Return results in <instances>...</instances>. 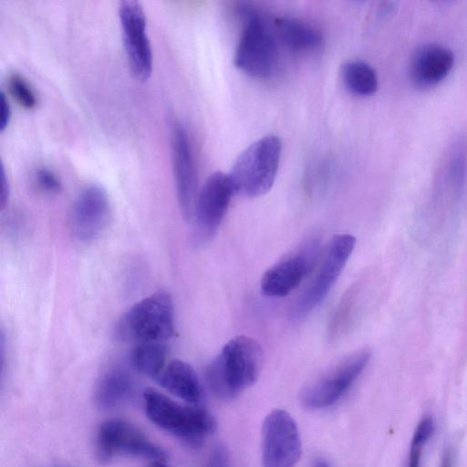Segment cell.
Masks as SVG:
<instances>
[{
    "label": "cell",
    "mask_w": 467,
    "mask_h": 467,
    "mask_svg": "<svg viewBox=\"0 0 467 467\" xmlns=\"http://www.w3.org/2000/svg\"><path fill=\"white\" fill-rule=\"evenodd\" d=\"M264 361L259 342L248 336L231 338L206 368V379L213 392L230 400L252 386Z\"/></svg>",
    "instance_id": "6da1fadb"
},
{
    "label": "cell",
    "mask_w": 467,
    "mask_h": 467,
    "mask_svg": "<svg viewBox=\"0 0 467 467\" xmlns=\"http://www.w3.org/2000/svg\"><path fill=\"white\" fill-rule=\"evenodd\" d=\"M148 418L161 429L192 446H198L216 430V420L198 405H182L156 389L143 393Z\"/></svg>",
    "instance_id": "7a4b0ae2"
},
{
    "label": "cell",
    "mask_w": 467,
    "mask_h": 467,
    "mask_svg": "<svg viewBox=\"0 0 467 467\" xmlns=\"http://www.w3.org/2000/svg\"><path fill=\"white\" fill-rule=\"evenodd\" d=\"M282 143L278 137H263L248 146L228 173L234 194L254 198L267 193L275 183Z\"/></svg>",
    "instance_id": "3957f363"
},
{
    "label": "cell",
    "mask_w": 467,
    "mask_h": 467,
    "mask_svg": "<svg viewBox=\"0 0 467 467\" xmlns=\"http://www.w3.org/2000/svg\"><path fill=\"white\" fill-rule=\"evenodd\" d=\"M116 336L122 340L163 342L174 334L171 296L156 292L133 305L117 322Z\"/></svg>",
    "instance_id": "277c9868"
},
{
    "label": "cell",
    "mask_w": 467,
    "mask_h": 467,
    "mask_svg": "<svg viewBox=\"0 0 467 467\" xmlns=\"http://www.w3.org/2000/svg\"><path fill=\"white\" fill-rule=\"evenodd\" d=\"M241 15L244 27L234 57V66L251 77L266 78L278 61L275 33L256 11L243 7Z\"/></svg>",
    "instance_id": "5b68a950"
},
{
    "label": "cell",
    "mask_w": 467,
    "mask_h": 467,
    "mask_svg": "<svg viewBox=\"0 0 467 467\" xmlns=\"http://www.w3.org/2000/svg\"><path fill=\"white\" fill-rule=\"evenodd\" d=\"M355 244V236L349 234H338L329 240L310 280L293 304L294 319L306 317L323 301L344 270Z\"/></svg>",
    "instance_id": "8992f818"
},
{
    "label": "cell",
    "mask_w": 467,
    "mask_h": 467,
    "mask_svg": "<svg viewBox=\"0 0 467 467\" xmlns=\"http://www.w3.org/2000/svg\"><path fill=\"white\" fill-rule=\"evenodd\" d=\"M371 357L368 348L342 358L330 369L304 388L300 401L305 408L317 410L335 404L354 384Z\"/></svg>",
    "instance_id": "52a82bcc"
},
{
    "label": "cell",
    "mask_w": 467,
    "mask_h": 467,
    "mask_svg": "<svg viewBox=\"0 0 467 467\" xmlns=\"http://www.w3.org/2000/svg\"><path fill=\"white\" fill-rule=\"evenodd\" d=\"M99 462L107 464L118 455H130L163 462L165 451L134 425L122 420H108L99 428L96 439Z\"/></svg>",
    "instance_id": "ba28073f"
},
{
    "label": "cell",
    "mask_w": 467,
    "mask_h": 467,
    "mask_svg": "<svg viewBox=\"0 0 467 467\" xmlns=\"http://www.w3.org/2000/svg\"><path fill=\"white\" fill-rule=\"evenodd\" d=\"M234 194L229 174L215 171L206 179L199 190L192 220L196 244H203L215 235Z\"/></svg>",
    "instance_id": "9c48e42d"
},
{
    "label": "cell",
    "mask_w": 467,
    "mask_h": 467,
    "mask_svg": "<svg viewBox=\"0 0 467 467\" xmlns=\"http://www.w3.org/2000/svg\"><path fill=\"white\" fill-rule=\"evenodd\" d=\"M301 455V440L292 416L283 410L271 411L262 427L264 467H296Z\"/></svg>",
    "instance_id": "30bf717a"
},
{
    "label": "cell",
    "mask_w": 467,
    "mask_h": 467,
    "mask_svg": "<svg viewBox=\"0 0 467 467\" xmlns=\"http://www.w3.org/2000/svg\"><path fill=\"white\" fill-rule=\"evenodd\" d=\"M172 172L179 207L183 218L192 221L198 189V178L190 138L184 125L176 119L170 122Z\"/></svg>",
    "instance_id": "8fae6325"
},
{
    "label": "cell",
    "mask_w": 467,
    "mask_h": 467,
    "mask_svg": "<svg viewBox=\"0 0 467 467\" xmlns=\"http://www.w3.org/2000/svg\"><path fill=\"white\" fill-rule=\"evenodd\" d=\"M119 16L130 71L138 79L146 80L152 71V50L146 32L144 8L140 1L122 0Z\"/></svg>",
    "instance_id": "7c38bea8"
},
{
    "label": "cell",
    "mask_w": 467,
    "mask_h": 467,
    "mask_svg": "<svg viewBox=\"0 0 467 467\" xmlns=\"http://www.w3.org/2000/svg\"><path fill=\"white\" fill-rule=\"evenodd\" d=\"M319 241L311 240L296 252L269 267L260 282L262 293L269 297H284L297 288L319 259Z\"/></svg>",
    "instance_id": "4fadbf2b"
},
{
    "label": "cell",
    "mask_w": 467,
    "mask_h": 467,
    "mask_svg": "<svg viewBox=\"0 0 467 467\" xmlns=\"http://www.w3.org/2000/svg\"><path fill=\"white\" fill-rule=\"evenodd\" d=\"M110 204L106 190L98 183H89L77 195L69 213V228L80 242L97 238L109 223Z\"/></svg>",
    "instance_id": "5bb4252c"
},
{
    "label": "cell",
    "mask_w": 467,
    "mask_h": 467,
    "mask_svg": "<svg viewBox=\"0 0 467 467\" xmlns=\"http://www.w3.org/2000/svg\"><path fill=\"white\" fill-rule=\"evenodd\" d=\"M453 63V52L447 47L434 43L422 45L411 57L410 78L419 87L432 86L446 77Z\"/></svg>",
    "instance_id": "9a60e30c"
},
{
    "label": "cell",
    "mask_w": 467,
    "mask_h": 467,
    "mask_svg": "<svg viewBox=\"0 0 467 467\" xmlns=\"http://www.w3.org/2000/svg\"><path fill=\"white\" fill-rule=\"evenodd\" d=\"M156 380L169 392L191 405H199L202 400V391L198 375L183 360L173 359L169 362Z\"/></svg>",
    "instance_id": "2e32d148"
},
{
    "label": "cell",
    "mask_w": 467,
    "mask_h": 467,
    "mask_svg": "<svg viewBox=\"0 0 467 467\" xmlns=\"http://www.w3.org/2000/svg\"><path fill=\"white\" fill-rule=\"evenodd\" d=\"M275 36L290 49L310 51L322 43V34L315 26L291 17H276L274 21Z\"/></svg>",
    "instance_id": "e0dca14e"
},
{
    "label": "cell",
    "mask_w": 467,
    "mask_h": 467,
    "mask_svg": "<svg viewBox=\"0 0 467 467\" xmlns=\"http://www.w3.org/2000/svg\"><path fill=\"white\" fill-rule=\"evenodd\" d=\"M131 387L132 380L126 369L110 368L98 383L95 391L96 403L103 409L112 408L125 400Z\"/></svg>",
    "instance_id": "ac0fdd59"
},
{
    "label": "cell",
    "mask_w": 467,
    "mask_h": 467,
    "mask_svg": "<svg viewBox=\"0 0 467 467\" xmlns=\"http://www.w3.org/2000/svg\"><path fill=\"white\" fill-rule=\"evenodd\" d=\"M340 75L345 87L353 94L369 96L378 88L377 73L364 61L346 62L341 67Z\"/></svg>",
    "instance_id": "d6986e66"
},
{
    "label": "cell",
    "mask_w": 467,
    "mask_h": 467,
    "mask_svg": "<svg viewBox=\"0 0 467 467\" xmlns=\"http://www.w3.org/2000/svg\"><path fill=\"white\" fill-rule=\"evenodd\" d=\"M167 348L163 342L139 343L131 351L130 361L140 373L154 378L166 367Z\"/></svg>",
    "instance_id": "ffe728a7"
},
{
    "label": "cell",
    "mask_w": 467,
    "mask_h": 467,
    "mask_svg": "<svg viewBox=\"0 0 467 467\" xmlns=\"http://www.w3.org/2000/svg\"><path fill=\"white\" fill-rule=\"evenodd\" d=\"M435 424L431 417L427 416L421 419L413 433L405 467L420 466L422 449L433 434Z\"/></svg>",
    "instance_id": "44dd1931"
},
{
    "label": "cell",
    "mask_w": 467,
    "mask_h": 467,
    "mask_svg": "<svg viewBox=\"0 0 467 467\" xmlns=\"http://www.w3.org/2000/svg\"><path fill=\"white\" fill-rule=\"evenodd\" d=\"M7 85L10 93L20 105L26 109H32L36 106L37 102L36 93L26 79L19 73L10 74Z\"/></svg>",
    "instance_id": "7402d4cb"
},
{
    "label": "cell",
    "mask_w": 467,
    "mask_h": 467,
    "mask_svg": "<svg viewBox=\"0 0 467 467\" xmlns=\"http://www.w3.org/2000/svg\"><path fill=\"white\" fill-rule=\"evenodd\" d=\"M449 169L451 182L458 192L464 184L467 170L466 150L462 142L457 143L451 152Z\"/></svg>",
    "instance_id": "603a6c76"
},
{
    "label": "cell",
    "mask_w": 467,
    "mask_h": 467,
    "mask_svg": "<svg viewBox=\"0 0 467 467\" xmlns=\"http://www.w3.org/2000/svg\"><path fill=\"white\" fill-rule=\"evenodd\" d=\"M35 179L40 189L47 192H58L62 184L57 174L47 168H40L36 171Z\"/></svg>",
    "instance_id": "cb8c5ba5"
},
{
    "label": "cell",
    "mask_w": 467,
    "mask_h": 467,
    "mask_svg": "<svg viewBox=\"0 0 467 467\" xmlns=\"http://www.w3.org/2000/svg\"><path fill=\"white\" fill-rule=\"evenodd\" d=\"M207 467H230L229 451L225 445L218 444L213 448Z\"/></svg>",
    "instance_id": "d4e9b609"
},
{
    "label": "cell",
    "mask_w": 467,
    "mask_h": 467,
    "mask_svg": "<svg viewBox=\"0 0 467 467\" xmlns=\"http://www.w3.org/2000/svg\"><path fill=\"white\" fill-rule=\"evenodd\" d=\"M0 108H1V116H0V130H4L7 126L10 118H11V108L6 98L5 93L2 90L0 95Z\"/></svg>",
    "instance_id": "484cf974"
},
{
    "label": "cell",
    "mask_w": 467,
    "mask_h": 467,
    "mask_svg": "<svg viewBox=\"0 0 467 467\" xmlns=\"http://www.w3.org/2000/svg\"><path fill=\"white\" fill-rule=\"evenodd\" d=\"M9 182L6 177L4 163L1 164V208L4 209L9 197Z\"/></svg>",
    "instance_id": "4316f807"
},
{
    "label": "cell",
    "mask_w": 467,
    "mask_h": 467,
    "mask_svg": "<svg viewBox=\"0 0 467 467\" xmlns=\"http://www.w3.org/2000/svg\"><path fill=\"white\" fill-rule=\"evenodd\" d=\"M441 467H451V455L450 451H446L443 454Z\"/></svg>",
    "instance_id": "83f0119b"
},
{
    "label": "cell",
    "mask_w": 467,
    "mask_h": 467,
    "mask_svg": "<svg viewBox=\"0 0 467 467\" xmlns=\"http://www.w3.org/2000/svg\"><path fill=\"white\" fill-rule=\"evenodd\" d=\"M150 467H168L162 462H152Z\"/></svg>",
    "instance_id": "f1b7e54d"
},
{
    "label": "cell",
    "mask_w": 467,
    "mask_h": 467,
    "mask_svg": "<svg viewBox=\"0 0 467 467\" xmlns=\"http://www.w3.org/2000/svg\"><path fill=\"white\" fill-rule=\"evenodd\" d=\"M316 467H329V466L324 462H318L317 463Z\"/></svg>",
    "instance_id": "f546056e"
}]
</instances>
